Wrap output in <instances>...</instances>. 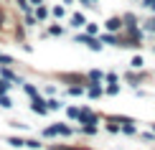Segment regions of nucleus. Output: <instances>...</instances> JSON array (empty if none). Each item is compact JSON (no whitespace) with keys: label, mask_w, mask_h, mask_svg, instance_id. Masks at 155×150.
<instances>
[{"label":"nucleus","mask_w":155,"mask_h":150,"mask_svg":"<svg viewBox=\"0 0 155 150\" xmlns=\"http://www.w3.org/2000/svg\"><path fill=\"white\" fill-rule=\"evenodd\" d=\"M56 130H59V132H61V135H69V132H71V130H69L66 125H56Z\"/></svg>","instance_id":"nucleus-4"},{"label":"nucleus","mask_w":155,"mask_h":150,"mask_svg":"<svg viewBox=\"0 0 155 150\" xmlns=\"http://www.w3.org/2000/svg\"><path fill=\"white\" fill-rule=\"evenodd\" d=\"M33 109H36L38 115H43V112H46L48 107H46V102H41V99H36V102H33Z\"/></svg>","instance_id":"nucleus-3"},{"label":"nucleus","mask_w":155,"mask_h":150,"mask_svg":"<svg viewBox=\"0 0 155 150\" xmlns=\"http://www.w3.org/2000/svg\"><path fill=\"white\" fill-rule=\"evenodd\" d=\"M89 94H92V97H99L102 89H99V87H92V89H89Z\"/></svg>","instance_id":"nucleus-7"},{"label":"nucleus","mask_w":155,"mask_h":150,"mask_svg":"<svg viewBox=\"0 0 155 150\" xmlns=\"http://www.w3.org/2000/svg\"><path fill=\"white\" fill-rule=\"evenodd\" d=\"M132 66H135V69H140V66H143V58L135 56V58H132Z\"/></svg>","instance_id":"nucleus-6"},{"label":"nucleus","mask_w":155,"mask_h":150,"mask_svg":"<svg viewBox=\"0 0 155 150\" xmlns=\"http://www.w3.org/2000/svg\"><path fill=\"white\" fill-rule=\"evenodd\" d=\"M74 25H84V18L79 15V13H76V15H74Z\"/></svg>","instance_id":"nucleus-8"},{"label":"nucleus","mask_w":155,"mask_h":150,"mask_svg":"<svg viewBox=\"0 0 155 150\" xmlns=\"http://www.w3.org/2000/svg\"><path fill=\"white\" fill-rule=\"evenodd\" d=\"M59 107H61V104L56 102V99H51V102H48V109H59Z\"/></svg>","instance_id":"nucleus-9"},{"label":"nucleus","mask_w":155,"mask_h":150,"mask_svg":"<svg viewBox=\"0 0 155 150\" xmlns=\"http://www.w3.org/2000/svg\"><path fill=\"white\" fill-rule=\"evenodd\" d=\"M145 5H147V8H153V10H155V0H145Z\"/></svg>","instance_id":"nucleus-10"},{"label":"nucleus","mask_w":155,"mask_h":150,"mask_svg":"<svg viewBox=\"0 0 155 150\" xmlns=\"http://www.w3.org/2000/svg\"><path fill=\"white\" fill-rule=\"evenodd\" d=\"M147 28H150V31H155V18H153L150 23H147Z\"/></svg>","instance_id":"nucleus-11"},{"label":"nucleus","mask_w":155,"mask_h":150,"mask_svg":"<svg viewBox=\"0 0 155 150\" xmlns=\"http://www.w3.org/2000/svg\"><path fill=\"white\" fill-rule=\"evenodd\" d=\"M79 41H81V43H87V46H89V48H94V51H99V48H102V43L97 41V38H92V36H79Z\"/></svg>","instance_id":"nucleus-1"},{"label":"nucleus","mask_w":155,"mask_h":150,"mask_svg":"<svg viewBox=\"0 0 155 150\" xmlns=\"http://www.w3.org/2000/svg\"><path fill=\"white\" fill-rule=\"evenodd\" d=\"M18 3H21V8H25V0H18Z\"/></svg>","instance_id":"nucleus-12"},{"label":"nucleus","mask_w":155,"mask_h":150,"mask_svg":"<svg viewBox=\"0 0 155 150\" xmlns=\"http://www.w3.org/2000/svg\"><path fill=\"white\" fill-rule=\"evenodd\" d=\"M0 23H3V13H0Z\"/></svg>","instance_id":"nucleus-13"},{"label":"nucleus","mask_w":155,"mask_h":150,"mask_svg":"<svg viewBox=\"0 0 155 150\" xmlns=\"http://www.w3.org/2000/svg\"><path fill=\"white\" fill-rule=\"evenodd\" d=\"M120 25H122V21H120V18H109V21H107V28H109V31H117Z\"/></svg>","instance_id":"nucleus-2"},{"label":"nucleus","mask_w":155,"mask_h":150,"mask_svg":"<svg viewBox=\"0 0 155 150\" xmlns=\"http://www.w3.org/2000/svg\"><path fill=\"white\" fill-rule=\"evenodd\" d=\"M8 142H10V145H15V148H21V145H25V142H23V140H18V138H10Z\"/></svg>","instance_id":"nucleus-5"},{"label":"nucleus","mask_w":155,"mask_h":150,"mask_svg":"<svg viewBox=\"0 0 155 150\" xmlns=\"http://www.w3.org/2000/svg\"><path fill=\"white\" fill-rule=\"evenodd\" d=\"M0 84H3V82H0Z\"/></svg>","instance_id":"nucleus-14"}]
</instances>
